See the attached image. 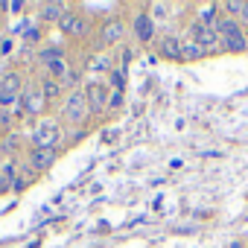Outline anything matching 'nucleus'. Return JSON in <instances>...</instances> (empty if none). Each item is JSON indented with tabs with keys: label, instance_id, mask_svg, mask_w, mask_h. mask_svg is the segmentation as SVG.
I'll use <instances>...</instances> for the list:
<instances>
[{
	"label": "nucleus",
	"instance_id": "9",
	"mask_svg": "<svg viewBox=\"0 0 248 248\" xmlns=\"http://www.w3.org/2000/svg\"><path fill=\"white\" fill-rule=\"evenodd\" d=\"M135 32H138L140 41L155 38V24H152V18H149V15H138V18H135Z\"/></svg>",
	"mask_w": 248,
	"mask_h": 248
},
{
	"label": "nucleus",
	"instance_id": "16",
	"mask_svg": "<svg viewBox=\"0 0 248 248\" xmlns=\"http://www.w3.org/2000/svg\"><path fill=\"white\" fill-rule=\"evenodd\" d=\"M56 93H59V82H56V79H47V82H44V99H47V96H56Z\"/></svg>",
	"mask_w": 248,
	"mask_h": 248
},
{
	"label": "nucleus",
	"instance_id": "8",
	"mask_svg": "<svg viewBox=\"0 0 248 248\" xmlns=\"http://www.w3.org/2000/svg\"><path fill=\"white\" fill-rule=\"evenodd\" d=\"M88 105L93 108V111H99V108H105V85H99V82H91L88 85Z\"/></svg>",
	"mask_w": 248,
	"mask_h": 248
},
{
	"label": "nucleus",
	"instance_id": "2",
	"mask_svg": "<svg viewBox=\"0 0 248 248\" xmlns=\"http://www.w3.org/2000/svg\"><path fill=\"white\" fill-rule=\"evenodd\" d=\"M190 41H193V44H199L204 53L219 47V41H216V32H213L210 27H202V24H193V27H190Z\"/></svg>",
	"mask_w": 248,
	"mask_h": 248
},
{
	"label": "nucleus",
	"instance_id": "11",
	"mask_svg": "<svg viewBox=\"0 0 248 248\" xmlns=\"http://www.w3.org/2000/svg\"><path fill=\"white\" fill-rule=\"evenodd\" d=\"M44 102H47L44 93H35V91H30V93L24 96V108H27L30 114H41V111H44Z\"/></svg>",
	"mask_w": 248,
	"mask_h": 248
},
{
	"label": "nucleus",
	"instance_id": "1",
	"mask_svg": "<svg viewBox=\"0 0 248 248\" xmlns=\"http://www.w3.org/2000/svg\"><path fill=\"white\" fill-rule=\"evenodd\" d=\"M216 32H219L222 44H225L228 50H233V53H239V50H245V47H248V41H245L242 30H239L231 18H222V21L216 24Z\"/></svg>",
	"mask_w": 248,
	"mask_h": 248
},
{
	"label": "nucleus",
	"instance_id": "10",
	"mask_svg": "<svg viewBox=\"0 0 248 248\" xmlns=\"http://www.w3.org/2000/svg\"><path fill=\"white\" fill-rule=\"evenodd\" d=\"M161 53H164V56H170V59H181V41H178L175 35L161 38Z\"/></svg>",
	"mask_w": 248,
	"mask_h": 248
},
{
	"label": "nucleus",
	"instance_id": "21",
	"mask_svg": "<svg viewBox=\"0 0 248 248\" xmlns=\"http://www.w3.org/2000/svg\"><path fill=\"white\" fill-rule=\"evenodd\" d=\"M242 21L248 24V3H245V9H242Z\"/></svg>",
	"mask_w": 248,
	"mask_h": 248
},
{
	"label": "nucleus",
	"instance_id": "12",
	"mask_svg": "<svg viewBox=\"0 0 248 248\" xmlns=\"http://www.w3.org/2000/svg\"><path fill=\"white\" fill-rule=\"evenodd\" d=\"M53 161H56V152H53V149H35V152H32V164H35L38 170H47Z\"/></svg>",
	"mask_w": 248,
	"mask_h": 248
},
{
	"label": "nucleus",
	"instance_id": "14",
	"mask_svg": "<svg viewBox=\"0 0 248 248\" xmlns=\"http://www.w3.org/2000/svg\"><path fill=\"white\" fill-rule=\"evenodd\" d=\"M202 53H204V50H202L199 44H193L190 38L181 41V59H202Z\"/></svg>",
	"mask_w": 248,
	"mask_h": 248
},
{
	"label": "nucleus",
	"instance_id": "20",
	"mask_svg": "<svg viewBox=\"0 0 248 248\" xmlns=\"http://www.w3.org/2000/svg\"><path fill=\"white\" fill-rule=\"evenodd\" d=\"M120 102H123V96H120V91H117V93H114V96H111V108H117V105H120Z\"/></svg>",
	"mask_w": 248,
	"mask_h": 248
},
{
	"label": "nucleus",
	"instance_id": "15",
	"mask_svg": "<svg viewBox=\"0 0 248 248\" xmlns=\"http://www.w3.org/2000/svg\"><path fill=\"white\" fill-rule=\"evenodd\" d=\"M120 35H123V24H120V21H111V24L102 30V38H105V41H117Z\"/></svg>",
	"mask_w": 248,
	"mask_h": 248
},
{
	"label": "nucleus",
	"instance_id": "18",
	"mask_svg": "<svg viewBox=\"0 0 248 248\" xmlns=\"http://www.w3.org/2000/svg\"><path fill=\"white\" fill-rule=\"evenodd\" d=\"M225 9H228V12H242V9H245V3H228Z\"/></svg>",
	"mask_w": 248,
	"mask_h": 248
},
{
	"label": "nucleus",
	"instance_id": "13",
	"mask_svg": "<svg viewBox=\"0 0 248 248\" xmlns=\"http://www.w3.org/2000/svg\"><path fill=\"white\" fill-rule=\"evenodd\" d=\"M41 15H44L47 21H56V18L62 21V15H64V6H62V3H44V6H41Z\"/></svg>",
	"mask_w": 248,
	"mask_h": 248
},
{
	"label": "nucleus",
	"instance_id": "19",
	"mask_svg": "<svg viewBox=\"0 0 248 248\" xmlns=\"http://www.w3.org/2000/svg\"><path fill=\"white\" fill-rule=\"evenodd\" d=\"M114 88L123 91V73H114Z\"/></svg>",
	"mask_w": 248,
	"mask_h": 248
},
{
	"label": "nucleus",
	"instance_id": "7",
	"mask_svg": "<svg viewBox=\"0 0 248 248\" xmlns=\"http://www.w3.org/2000/svg\"><path fill=\"white\" fill-rule=\"evenodd\" d=\"M41 62L53 70V76H67V64H64V56L59 50H47L41 53Z\"/></svg>",
	"mask_w": 248,
	"mask_h": 248
},
{
	"label": "nucleus",
	"instance_id": "6",
	"mask_svg": "<svg viewBox=\"0 0 248 248\" xmlns=\"http://www.w3.org/2000/svg\"><path fill=\"white\" fill-rule=\"evenodd\" d=\"M59 24H62V30H64L67 35H85V30H88L85 18H82V15H73V12H64Z\"/></svg>",
	"mask_w": 248,
	"mask_h": 248
},
{
	"label": "nucleus",
	"instance_id": "4",
	"mask_svg": "<svg viewBox=\"0 0 248 248\" xmlns=\"http://www.w3.org/2000/svg\"><path fill=\"white\" fill-rule=\"evenodd\" d=\"M18 88H21V76L18 73H6L3 82H0V105H15Z\"/></svg>",
	"mask_w": 248,
	"mask_h": 248
},
{
	"label": "nucleus",
	"instance_id": "5",
	"mask_svg": "<svg viewBox=\"0 0 248 248\" xmlns=\"http://www.w3.org/2000/svg\"><path fill=\"white\" fill-rule=\"evenodd\" d=\"M53 140H56V123H41L35 129V149H53Z\"/></svg>",
	"mask_w": 248,
	"mask_h": 248
},
{
	"label": "nucleus",
	"instance_id": "17",
	"mask_svg": "<svg viewBox=\"0 0 248 248\" xmlns=\"http://www.w3.org/2000/svg\"><path fill=\"white\" fill-rule=\"evenodd\" d=\"M102 67H108L105 59H93V62H91V70H102Z\"/></svg>",
	"mask_w": 248,
	"mask_h": 248
},
{
	"label": "nucleus",
	"instance_id": "3",
	"mask_svg": "<svg viewBox=\"0 0 248 248\" xmlns=\"http://www.w3.org/2000/svg\"><path fill=\"white\" fill-rule=\"evenodd\" d=\"M88 96L82 93V91H76V93H70V99H67V108H64V114H67V120L70 123H82L85 120V114H88Z\"/></svg>",
	"mask_w": 248,
	"mask_h": 248
}]
</instances>
